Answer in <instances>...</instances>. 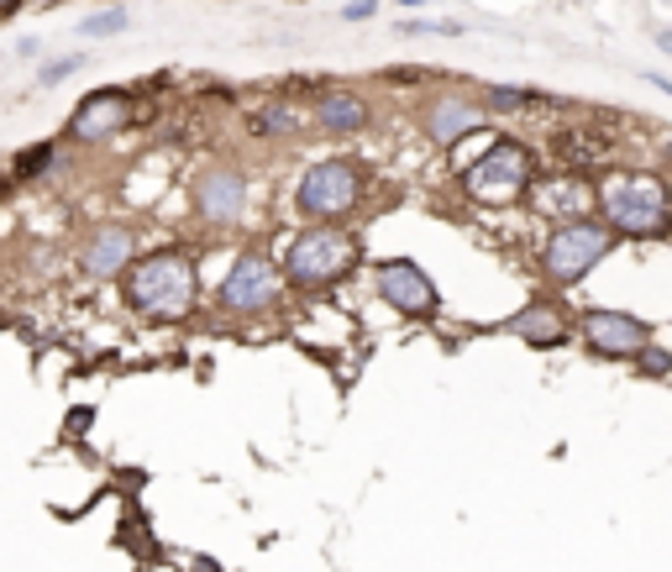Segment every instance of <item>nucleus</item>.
Segmentation results:
<instances>
[{
	"label": "nucleus",
	"instance_id": "1",
	"mask_svg": "<svg viewBox=\"0 0 672 572\" xmlns=\"http://www.w3.org/2000/svg\"><path fill=\"white\" fill-rule=\"evenodd\" d=\"M121 294L143 321H184L200 300L194 258L179 247H158L147 258H132V268L121 273Z\"/></svg>",
	"mask_w": 672,
	"mask_h": 572
},
{
	"label": "nucleus",
	"instance_id": "2",
	"mask_svg": "<svg viewBox=\"0 0 672 572\" xmlns=\"http://www.w3.org/2000/svg\"><path fill=\"white\" fill-rule=\"evenodd\" d=\"M604 215H609V226L625 232V237H662L672 226L668 190H662V179H651V173H620V179L604 190Z\"/></svg>",
	"mask_w": 672,
	"mask_h": 572
},
{
	"label": "nucleus",
	"instance_id": "3",
	"mask_svg": "<svg viewBox=\"0 0 672 572\" xmlns=\"http://www.w3.org/2000/svg\"><path fill=\"white\" fill-rule=\"evenodd\" d=\"M352 258H358V247H352L347 232H336V226H311V232H300V237L289 242L284 273L294 289H326L352 268Z\"/></svg>",
	"mask_w": 672,
	"mask_h": 572
},
{
	"label": "nucleus",
	"instance_id": "4",
	"mask_svg": "<svg viewBox=\"0 0 672 572\" xmlns=\"http://www.w3.org/2000/svg\"><path fill=\"white\" fill-rule=\"evenodd\" d=\"M462 184H468V194L479 205H509V200H520L530 190V153L520 143H494L479 164L468 168Z\"/></svg>",
	"mask_w": 672,
	"mask_h": 572
},
{
	"label": "nucleus",
	"instance_id": "5",
	"mask_svg": "<svg viewBox=\"0 0 672 572\" xmlns=\"http://www.w3.org/2000/svg\"><path fill=\"white\" fill-rule=\"evenodd\" d=\"M284 294V273L273 268V258H264V253H242L237 262H232V273L221 279V311L232 315H264L273 300Z\"/></svg>",
	"mask_w": 672,
	"mask_h": 572
},
{
	"label": "nucleus",
	"instance_id": "6",
	"mask_svg": "<svg viewBox=\"0 0 672 572\" xmlns=\"http://www.w3.org/2000/svg\"><path fill=\"white\" fill-rule=\"evenodd\" d=\"M358 164L352 158H326V164H315L305 179H300V194H294V205L315 221H326V215H347L358 205Z\"/></svg>",
	"mask_w": 672,
	"mask_h": 572
},
{
	"label": "nucleus",
	"instance_id": "7",
	"mask_svg": "<svg viewBox=\"0 0 672 572\" xmlns=\"http://www.w3.org/2000/svg\"><path fill=\"white\" fill-rule=\"evenodd\" d=\"M604 253H609V232H604V226L568 221V226H557V232H552V242H547L541 262H547V273H552V279L573 284V279H583V273H589Z\"/></svg>",
	"mask_w": 672,
	"mask_h": 572
},
{
	"label": "nucleus",
	"instance_id": "8",
	"mask_svg": "<svg viewBox=\"0 0 672 572\" xmlns=\"http://www.w3.org/2000/svg\"><path fill=\"white\" fill-rule=\"evenodd\" d=\"M126 126H132V96L126 90H90L69 116V143H85V147L111 143Z\"/></svg>",
	"mask_w": 672,
	"mask_h": 572
},
{
	"label": "nucleus",
	"instance_id": "9",
	"mask_svg": "<svg viewBox=\"0 0 672 572\" xmlns=\"http://www.w3.org/2000/svg\"><path fill=\"white\" fill-rule=\"evenodd\" d=\"M132 258H137V232L126 226V221H100V226H90L85 232V242H79V268L90 273V279H121L126 268H132Z\"/></svg>",
	"mask_w": 672,
	"mask_h": 572
},
{
	"label": "nucleus",
	"instance_id": "10",
	"mask_svg": "<svg viewBox=\"0 0 672 572\" xmlns=\"http://www.w3.org/2000/svg\"><path fill=\"white\" fill-rule=\"evenodd\" d=\"M242 205H247V179H242L237 168L216 164L194 179V211L205 215L211 226H232L242 215Z\"/></svg>",
	"mask_w": 672,
	"mask_h": 572
},
{
	"label": "nucleus",
	"instance_id": "11",
	"mask_svg": "<svg viewBox=\"0 0 672 572\" xmlns=\"http://www.w3.org/2000/svg\"><path fill=\"white\" fill-rule=\"evenodd\" d=\"M583 336L604 358H636L647 347V326L625 311H589L583 315Z\"/></svg>",
	"mask_w": 672,
	"mask_h": 572
},
{
	"label": "nucleus",
	"instance_id": "12",
	"mask_svg": "<svg viewBox=\"0 0 672 572\" xmlns=\"http://www.w3.org/2000/svg\"><path fill=\"white\" fill-rule=\"evenodd\" d=\"M379 294L405 315H432L436 311V284L415 268V262H384V268H379Z\"/></svg>",
	"mask_w": 672,
	"mask_h": 572
},
{
	"label": "nucleus",
	"instance_id": "13",
	"mask_svg": "<svg viewBox=\"0 0 672 572\" xmlns=\"http://www.w3.org/2000/svg\"><path fill=\"white\" fill-rule=\"evenodd\" d=\"M589 205H594V190H589V179H547V184L536 190V211L562 215V221H578V215H589Z\"/></svg>",
	"mask_w": 672,
	"mask_h": 572
},
{
	"label": "nucleus",
	"instance_id": "14",
	"mask_svg": "<svg viewBox=\"0 0 672 572\" xmlns=\"http://www.w3.org/2000/svg\"><path fill=\"white\" fill-rule=\"evenodd\" d=\"M479 126V111L468 105V100H457V96H447V100H436L432 111H426V132H432L436 143H457L462 132H473Z\"/></svg>",
	"mask_w": 672,
	"mask_h": 572
},
{
	"label": "nucleus",
	"instance_id": "15",
	"mask_svg": "<svg viewBox=\"0 0 672 572\" xmlns=\"http://www.w3.org/2000/svg\"><path fill=\"white\" fill-rule=\"evenodd\" d=\"M557 153H562V164H573V168H600L609 164V153H615V143H609V132H568L562 143H557Z\"/></svg>",
	"mask_w": 672,
	"mask_h": 572
},
{
	"label": "nucleus",
	"instance_id": "16",
	"mask_svg": "<svg viewBox=\"0 0 672 572\" xmlns=\"http://www.w3.org/2000/svg\"><path fill=\"white\" fill-rule=\"evenodd\" d=\"M315 116H321V126H332V132H358L362 121H368V105L352 90H332V96H321Z\"/></svg>",
	"mask_w": 672,
	"mask_h": 572
},
{
	"label": "nucleus",
	"instance_id": "17",
	"mask_svg": "<svg viewBox=\"0 0 672 572\" xmlns=\"http://www.w3.org/2000/svg\"><path fill=\"white\" fill-rule=\"evenodd\" d=\"M509 332H520L526 341H536V347H557V341H562V321H557V311H547V305H530V311H520L509 321Z\"/></svg>",
	"mask_w": 672,
	"mask_h": 572
},
{
	"label": "nucleus",
	"instance_id": "18",
	"mask_svg": "<svg viewBox=\"0 0 672 572\" xmlns=\"http://www.w3.org/2000/svg\"><path fill=\"white\" fill-rule=\"evenodd\" d=\"M294 126H300V116L284 111V105H268V111L253 116V132H264V137H284V132H294Z\"/></svg>",
	"mask_w": 672,
	"mask_h": 572
},
{
	"label": "nucleus",
	"instance_id": "19",
	"mask_svg": "<svg viewBox=\"0 0 672 572\" xmlns=\"http://www.w3.org/2000/svg\"><path fill=\"white\" fill-rule=\"evenodd\" d=\"M58 153L53 143H37V147H26V153H16V164H11V173L16 179H37V173H48V158Z\"/></svg>",
	"mask_w": 672,
	"mask_h": 572
},
{
	"label": "nucleus",
	"instance_id": "20",
	"mask_svg": "<svg viewBox=\"0 0 672 572\" xmlns=\"http://www.w3.org/2000/svg\"><path fill=\"white\" fill-rule=\"evenodd\" d=\"M121 26H126V11H121V5H111V11L85 16V22H79V32H85V37H111V32H121Z\"/></svg>",
	"mask_w": 672,
	"mask_h": 572
},
{
	"label": "nucleus",
	"instance_id": "21",
	"mask_svg": "<svg viewBox=\"0 0 672 572\" xmlns=\"http://www.w3.org/2000/svg\"><path fill=\"white\" fill-rule=\"evenodd\" d=\"M85 69V58L79 53H64V58H53V64H43V74H37V85H64L69 74Z\"/></svg>",
	"mask_w": 672,
	"mask_h": 572
},
{
	"label": "nucleus",
	"instance_id": "22",
	"mask_svg": "<svg viewBox=\"0 0 672 572\" xmlns=\"http://www.w3.org/2000/svg\"><path fill=\"white\" fill-rule=\"evenodd\" d=\"M636 358H641V368H647V373H668V368H672V358H668V352H657V347H641Z\"/></svg>",
	"mask_w": 672,
	"mask_h": 572
},
{
	"label": "nucleus",
	"instance_id": "23",
	"mask_svg": "<svg viewBox=\"0 0 672 572\" xmlns=\"http://www.w3.org/2000/svg\"><path fill=\"white\" fill-rule=\"evenodd\" d=\"M347 16H352V22H362V16H373V0H352V5H347Z\"/></svg>",
	"mask_w": 672,
	"mask_h": 572
},
{
	"label": "nucleus",
	"instance_id": "24",
	"mask_svg": "<svg viewBox=\"0 0 672 572\" xmlns=\"http://www.w3.org/2000/svg\"><path fill=\"white\" fill-rule=\"evenodd\" d=\"M16 5H22V0H0V16H11V11H16Z\"/></svg>",
	"mask_w": 672,
	"mask_h": 572
},
{
	"label": "nucleus",
	"instance_id": "25",
	"mask_svg": "<svg viewBox=\"0 0 672 572\" xmlns=\"http://www.w3.org/2000/svg\"><path fill=\"white\" fill-rule=\"evenodd\" d=\"M657 43H662V48H668V53H672V32H662V37H657Z\"/></svg>",
	"mask_w": 672,
	"mask_h": 572
},
{
	"label": "nucleus",
	"instance_id": "26",
	"mask_svg": "<svg viewBox=\"0 0 672 572\" xmlns=\"http://www.w3.org/2000/svg\"><path fill=\"white\" fill-rule=\"evenodd\" d=\"M400 5H426V0H400Z\"/></svg>",
	"mask_w": 672,
	"mask_h": 572
}]
</instances>
